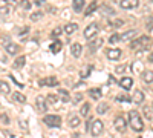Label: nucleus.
I'll list each match as a JSON object with an SVG mask.
<instances>
[{"label": "nucleus", "mask_w": 153, "mask_h": 138, "mask_svg": "<svg viewBox=\"0 0 153 138\" xmlns=\"http://www.w3.org/2000/svg\"><path fill=\"white\" fill-rule=\"evenodd\" d=\"M129 124L135 132H143L144 131V121H143V118H141L138 110H130L129 112Z\"/></svg>", "instance_id": "f257e3e1"}, {"label": "nucleus", "mask_w": 153, "mask_h": 138, "mask_svg": "<svg viewBox=\"0 0 153 138\" xmlns=\"http://www.w3.org/2000/svg\"><path fill=\"white\" fill-rule=\"evenodd\" d=\"M149 45H150V37L149 35H139L130 43V48L133 51H139V49H147Z\"/></svg>", "instance_id": "f03ea898"}, {"label": "nucleus", "mask_w": 153, "mask_h": 138, "mask_svg": "<svg viewBox=\"0 0 153 138\" xmlns=\"http://www.w3.org/2000/svg\"><path fill=\"white\" fill-rule=\"evenodd\" d=\"M98 31H100L98 23H89L86 26V29H84V32H83V37L86 40H92L94 37L98 35Z\"/></svg>", "instance_id": "7ed1b4c3"}, {"label": "nucleus", "mask_w": 153, "mask_h": 138, "mask_svg": "<svg viewBox=\"0 0 153 138\" xmlns=\"http://www.w3.org/2000/svg\"><path fill=\"white\" fill-rule=\"evenodd\" d=\"M43 121H45L46 126H49V128H58V126H61V117H58V115H46L43 118Z\"/></svg>", "instance_id": "20e7f679"}, {"label": "nucleus", "mask_w": 153, "mask_h": 138, "mask_svg": "<svg viewBox=\"0 0 153 138\" xmlns=\"http://www.w3.org/2000/svg\"><path fill=\"white\" fill-rule=\"evenodd\" d=\"M127 123H129V121H126L124 117L118 115L117 118H115V121H113V126H115V129H117L120 134H124L126 129H127Z\"/></svg>", "instance_id": "39448f33"}, {"label": "nucleus", "mask_w": 153, "mask_h": 138, "mask_svg": "<svg viewBox=\"0 0 153 138\" xmlns=\"http://www.w3.org/2000/svg\"><path fill=\"white\" fill-rule=\"evenodd\" d=\"M103 131H104V123L101 120H94L92 121V128H91V134L94 137H98V135L103 134Z\"/></svg>", "instance_id": "423d86ee"}, {"label": "nucleus", "mask_w": 153, "mask_h": 138, "mask_svg": "<svg viewBox=\"0 0 153 138\" xmlns=\"http://www.w3.org/2000/svg\"><path fill=\"white\" fill-rule=\"evenodd\" d=\"M35 107H37V110L38 112H46V109H48V101H46V98L43 97V95H37V98H35Z\"/></svg>", "instance_id": "0eeeda50"}, {"label": "nucleus", "mask_w": 153, "mask_h": 138, "mask_svg": "<svg viewBox=\"0 0 153 138\" xmlns=\"http://www.w3.org/2000/svg\"><path fill=\"white\" fill-rule=\"evenodd\" d=\"M58 84V80L55 77H46V78H42L38 81V86H49V87H55Z\"/></svg>", "instance_id": "6e6552de"}, {"label": "nucleus", "mask_w": 153, "mask_h": 138, "mask_svg": "<svg viewBox=\"0 0 153 138\" xmlns=\"http://www.w3.org/2000/svg\"><path fill=\"white\" fill-rule=\"evenodd\" d=\"M139 5V0H121L120 6L123 9H135Z\"/></svg>", "instance_id": "1a4fd4ad"}, {"label": "nucleus", "mask_w": 153, "mask_h": 138, "mask_svg": "<svg viewBox=\"0 0 153 138\" xmlns=\"http://www.w3.org/2000/svg\"><path fill=\"white\" fill-rule=\"evenodd\" d=\"M141 80L146 83V84H150V83H153V71H143L141 72Z\"/></svg>", "instance_id": "9d476101"}, {"label": "nucleus", "mask_w": 153, "mask_h": 138, "mask_svg": "<svg viewBox=\"0 0 153 138\" xmlns=\"http://www.w3.org/2000/svg\"><path fill=\"white\" fill-rule=\"evenodd\" d=\"M120 57H121V49H118V48H112V49L107 51V58L109 60H118Z\"/></svg>", "instance_id": "9b49d317"}, {"label": "nucleus", "mask_w": 153, "mask_h": 138, "mask_svg": "<svg viewBox=\"0 0 153 138\" xmlns=\"http://www.w3.org/2000/svg\"><path fill=\"white\" fill-rule=\"evenodd\" d=\"M132 84H133V80H132L130 77H123V78L120 80V86L123 87V89H126V91L132 89Z\"/></svg>", "instance_id": "f8f14e48"}, {"label": "nucleus", "mask_w": 153, "mask_h": 138, "mask_svg": "<svg viewBox=\"0 0 153 138\" xmlns=\"http://www.w3.org/2000/svg\"><path fill=\"white\" fill-rule=\"evenodd\" d=\"M5 51L9 54V55H16L19 51H20V48H19V45H16V43H9V45H6L5 46Z\"/></svg>", "instance_id": "ddd939ff"}, {"label": "nucleus", "mask_w": 153, "mask_h": 138, "mask_svg": "<svg viewBox=\"0 0 153 138\" xmlns=\"http://www.w3.org/2000/svg\"><path fill=\"white\" fill-rule=\"evenodd\" d=\"M71 52H72V55H74L75 58H78V57L81 55V52H83V46H81L80 43H74V45L71 46Z\"/></svg>", "instance_id": "4468645a"}, {"label": "nucleus", "mask_w": 153, "mask_h": 138, "mask_svg": "<svg viewBox=\"0 0 153 138\" xmlns=\"http://www.w3.org/2000/svg\"><path fill=\"white\" fill-rule=\"evenodd\" d=\"M135 35H138V32L135 31V29H130V31H127V32H124V34H121V42H129V40H132Z\"/></svg>", "instance_id": "2eb2a0df"}, {"label": "nucleus", "mask_w": 153, "mask_h": 138, "mask_svg": "<svg viewBox=\"0 0 153 138\" xmlns=\"http://www.w3.org/2000/svg\"><path fill=\"white\" fill-rule=\"evenodd\" d=\"M132 101H135L136 104H141L144 101V94L143 91H135V94L132 95Z\"/></svg>", "instance_id": "dca6fc26"}, {"label": "nucleus", "mask_w": 153, "mask_h": 138, "mask_svg": "<svg viewBox=\"0 0 153 138\" xmlns=\"http://www.w3.org/2000/svg\"><path fill=\"white\" fill-rule=\"evenodd\" d=\"M63 29H65V32H66L68 35H72L76 29H78V25H76V23H68Z\"/></svg>", "instance_id": "f3484780"}, {"label": "nucleus", "mask_w": 153, "mask_h": 138, "mask_svg": "<svg viewBox=\"0 0 153 138\" xmlns=\"http://www.w3.org/2000/svg\"><path fill=\"white\" fill-rule=\"evenodd\" d=\"M83 6H84V0H74V2H72L74 12H81L83 11Z\"/></svg>", "instance_id": "a211bd4d"}, {"label": "nucleus", "mask_w": 153, "mask_h": 138, "mask_svg": "<svg viewBox=\"0 0 153 138\" xmlns=\"http://www.w3.org/2000/svg\"><path fill=\"white\" fill-rule=\"evenodd\" d=\"M25 63H26V57L22 55V57H19V58H16V60H14L12 66H14L16 69H20V68H23V66H25Z\"/></svg>", "instance_id": "6ab92c4d"}, {"label": "nucleus", "mask_w": 153, "mask_h": 138, "mask_svg": "<svg viewBox=\"0 0 153 138\" xmlns=\"http://www.w3.org/2000/svg\"><path fill=\"white\" fill-rule=\"evenodd\" d=\"M61 48H63V45H61V42H60V40H55L52 45L49 46L51 52H54V54H58V52L61 51Z\"/></svg>", "instance_id": "aec40b11"}, {"label": "nucleus", "mask_w": 153, "mask_h": 138, "mask_svg": "<svg viewBox=\"0 0 153 138\" xmlns=\"http://www.w3.org/2000/svg\"><path fill=\"white\" fill-rule=\"evenodd\" d=\"M101 45H103V39H94L91 40V43H89V48H91V51H95L97 48H101Z\"/></svg>", "instance_id": "412c9836"}, {"label": "nucleus", "mask_w": 153, "mask_h": 138, "mask_svg": "<svg viewBox=\"0 0 153 138\" xmlns=\"http://www.w3.org/2000/svg\"><path fill=\"white\" fill-rule=\"evenodd\" d=\"M89 97L94 98V100H100L101 98V89H98V87H92V89H89Z\"/></svg>", "instance_id": "4be33fe9"}, {"label": "nucleus", "mask_w": 153, "mask_h": 138, "mask_svg": "<svg viewBox=\"0 0 153 138\" xmlns=\"http://www.w3.org/2000/svg\"><path fill=\"white\" fill-rule=\"evenodd\" d=\"M98 9V3H97V0H94V2H91V5H89L87 8H86V11H84V14L86 16H91L94 11H97Z\"/></svg>", "instance_id": "5701e85b"}, {"label": "nucleus", "mask_w": 153, "mask_h": 138, "mask_svg": "<svg viewBox=\"0 0 153 138\" xmlns=\"http://www.w3.org/2000/svg\"><path fill=\"white\" fill-rule=\"evenodd\" d=\"M58 97L61 98V101H65V103L71 101V97H69V92H68L66 89H58Z\"/></svg>", "instance_id": "b1692460"}, {"label": "nucleus", "mask_w": 153, "mask_h": 138, "mask_svg": "<svg viewBox=\"0 0 153 138\" xmlns=\"http://www.w3.org/2000/svg\"><path fill=\"white\" fill-rule=\"evenodd\" d=\"M107 109H109V104L107 103H100L97 106V114L98 115H104L106 112H107Z\"/></svg>", "instance_id": "393cba45"}, {"label": "nucleus", "mask_w": 153, "mask_h": 138, "mask_svg": "<svg viewBox=\"0 0 153 138\" xmlns=\"http://www.w3.org/2000/svg\"><path fill=\"white\" fill-rule=\"evenodd\" d=\"M12 98L16 100V101H19V103H26V97H25L22 92H12Z\"/></svg>", "instance_id": "a878e982"}, {"label": "nucleus", "mask_w": 153, "mask_h": 138, "mask_svg": "<svg viewBox=\"0 0 153 138\" xmlns=\"http://www.w3.org/2000/svg\"><path fill=\"white\" fill-rule=\"evenodd\" d=\"M98 8H100V11L103 12L104 16H113V14H115V11H113L112 8H109L107 5H101V6H98Z\"/></svg>", "instance_id": "bb28decb"}, {"label": "nucleus", "mask_w": 153, "mask_h": 138, "mask_svg": "<svg viewBox=\"0 0 153 138\" xmlns=\"http://www.w3.org/2000/svg\"><path fill=\"white\" fill-rule=\"evenodd\" d=\"M9 91H11V87H9V84L6 83V81H3V80H0V94H9Z\"/></svg>", "instance_id": "cd10ccee"}, {"label": "nucleus", "mask_w": 153, "mask_h": 138, "mask_svg": "<svg viewBox=\"0 0 153 138\" xmlns=\"http://www.w3.org/2000/svg\"><path fill=\"white\" fill-rule=\"evenodd\" d=\"M69 126L71 128H78L80 126V118L76 115H71L69 117Z\"/></svg>", "instance_id": "c85d7f7f"}, {"label": "nucleus", "mask_w": 153, "mask_h": 138, "mask_svg": "<svg viewBox=\"0 0 153 138\" xmlns=\"http://www.w3.org/2000/svg\"><path fill=\"white\" fill-rule=\"evenodd\" d=\"M58 98H60V97H57V95H54V94H49V95L46 97V101H48V104H57V103H58Z\"/></svg>", "instance_id": "c756f323"}, {"label": "nucleus", "mask_w": 153, "mask_h": 138, "mask_svg": "<svg viewBox=\"0 0 153 138\" xmlns=\"http://www.w3.org/2000/svg\"><path fill=\"white\" fill-rule=\"evenodd\" d=\"M89 110H91V104H89V103H83V106H81V109H80V114H81L83 117H86V115L89 114Z\"/></svg>", "instance_id": "7c9ffc66"}, {"label": "nucleus", "mask_w": 153, "mask_h": 138, "mask_svg": "<svg viewBox=\"0 0 153 138\" xmlns=\"http://www.w3.org/2000/svg\"><path fill=\"white\" fill-rule=\"evenodd\" d=\"M61 31H65V29H61L60 26L58 28H55L52 32H51V39H54V40H57L58 37H60V34H61Z\"/></svg>", "instance_id": "2f4dec72"}, {"label": "nucleus", "mask_w": 153, "mask_h": 138, "mask_svg": "<svg viewBox=\"0 0 153 138\" xmlns=\"http://www.w3.org/2000/svg\"><path fill=\"white\" fill-rule=\"evenodd\" d=\"M117 101H124V103H129V101H132V97L126 95V94H124V95L121 94V95H118V97H117Z\"/></svg>", "instance_id": "473e14b6"}, {"label": "nucleus", "mask_w": 153, "mask_h": 138, "mask_svg": "<svg viewBox=\"0 0 153 138\" xmlns=\"http://www.w3.org/2000/svg\"><path fill=\"white\" fill-rule=\"evenodd\" d=\"M123 25H124V20L118 19V20H115L113 23H109V28H121Z\"/></svg>", "instance_id": "72a5a7b5"}, {"label": "nucleus", "mask_w": 153, "mask_h": 138, "mask_svg": "<svg viewBox=\"0 0 153 138\" xmlns=\"http://www.w3.org/2000/svg\"><path fill=\"white\" fill-rule=\"evenodd\" d=\"M42 17H43V12H42V11H37V12H32V14H31V20H32V22L40 20Z\"/></svg>", "instance_id": "f704fd0d"}, {"label": "nucleus", "mask_w": 153, "mask_h": 138, "mask_svg": "<svg viewBox=\"0 0 153 138\" xmlns=\"http://www.w3.org/2000/svg\"><path fill=\"white\" fill-rule=\"evenodd\" d=\"M118 42H121V34H113L110 39H109V43H112V45L118 43Z\"/></svg>", "instance_id": "c9c22d12"}, {"label": "nucleus", "mask_w": 153, "mask_h": 138, "mask_svg": "<svg viewBox=\"0 0 153 138\" xmlns=\"http://www.w3.org/2000/svg\"><path fill=\"white\" fill-rule=\"evenodd\" d=\"M0 121H2L3 124H9L11 121H9V117L5 114V112H2V114H0Z\"/></svg>", "instance_id": "e433bc0d"}, {"label": "nucleus", "mask_w": 153, "mask_h": 138, "mask_svg": "<svg viewBox=\"0 0 153 138\" xmlns=\"http://www.w3.org/2000/svg\"><path fill=\"white\" fill-rule=\"evenodd\" d=\"M11 6H3V8H0V16H8L9 12H11Z\"/></svg>", "instance_id": "4c0bfd02"}, {"label": "nucleus", "mask_w": 153, "mask_h": 138, "mask_svg": "<svg viewBox=\"0 0 153 138\" xmlns=\"http://www.w3.org/2000/svg\"><path fill=\"white\" fill-rule=\"evenodd\" d=\"M20 8L28 11V9H31V3L28 2V0H22V2H20Z\"/></svg>", "instance_id": "58836bf2"}, {"label": "nucleus", "mask_w": 153, "mask_h": 138, "mask_svg": "<svg viewBox=\"0 0 153 138\" xmlns=\"http://www.w3.org/2000/svg\"><path fill=\"white\" fill-rule=\"evenodd\" d=\"M81 100H83V94H75L74 98H72V101H74V104H76V103H80Z\"/></svg>", "instance_id": "ea45409f"}, {"label": "nucleus", "mask_w": 153, "mask_h": 138, "mask_svg": "<svg viewBox=\"0 0 153 138\" xmlns=\"http://www.w3.org/2000/svg\"><path fill=\"white\" fill-rule=\"evenodd\" d=\"M0 43H2V45H3V48H5L6 45H9V43H11V39H9L8 35H5V37H2V40H0Z\"/></svg>", "instance_id": "a19ab883"}, {"label": "nucleus", "mask_w": 153, "mask_h": 138, "mask_svg": "<svg viewBox=\"0 0 153 138\" xmlns=\"http://www.w3.org/2000/svg\"><path fill=\"white\" fill-rule=\"evenodd\" d=\"M91 69H92V66H89L86 71H81V74H80V75H81V78H84V77H89V74H91L89 71H91Z\"/></svg>", "instance_id": "79ce46f5"}, {"label": "nucleus", "mask_w": 153, "mask_h": 138, "mask_svg": "<svg viewBox=\"0 0 153 138\" xmlns=\"http://www.w3.org/2000/svg\"><path fill=\"white\" fill-rule=\"evenodd\" d=\"M152 110H153V109H150V107H144V115H146L147 118H152Z\"/></svg>", "instance_id": "37998d69"}, {"label": "nucleus", "mask_w": 153, "mask_h": 138, "mask_svg": "<svg viewBox=\"0 0 153 138\" xmlns=\"http://www.w3.org/2000/svg\"><path fill=\"white\" fill-rule=\"evenodd\" d=\"M19 124H20V128H22V129L28 131V123L25 121V120H20V121H19Z\"/></svg>", "instance_id": "c03bdc74"}, {"label": "nucleus", "mask_w": 153, "mask_h": 138, "mask_svg": "<svg viewBox=\"0 0 153 138\" xmlns=\"http://www.w3.org/2000/svg\"><path fill=\"white\" fill-rule=\"evenodd\" d=\"M28 32H29V28L26 26V28H25V29H22V31L19 32V35H20V37H25V35H26Z\"/></svg>", "instance_id": "a18cd8bd"}, {"label": "nucleus", "mask_w": 153, "mask_h": 138, "mask_svg": "<svg viewBox=\"0 0 153 138\" xmlns=\"http://www.w3.org/2000/svg\"><path fill=\"white\" fill-rule=\"evenodd\" d=\"M5 3H6L8 6H11V5H12V6H14V5L17 3V0H5Z\"/></svg>", "instance_id": "49530a36"}, {"label": "nucleus", "mask_w": 153, "mask_h": 138, "mask_svg": "<svg viewBox=\"0 0 153 138\" xmlns=\"http://www.w3.org/2000/svg\"><path fill=\"white\" fill-rule=\"evenodd\" d=\"M147 61H150V63H153V52H150V54H149V57H147Z\"/></svg>", "instance_id": "de8ad7c7"}, {"label": "nucleus", "mask_w": 153, "mask_h": 138, "mask_svg": "<svg viewBox=\"0 0 153 138\" xmlns=\"http://www.w3.org/2000/svg\"><path fill=\"white\" fill-rule=\"evenodd\" d=\"M124 69H126L124 65H123V66H118V68H117V72H124Z\"/></svg>", "instance_id": "09e8293b"}, {"label": "nucleus", "mask_w": 153, "mask_h": 138, "mask_svg": "<svg viewBox=\"0 0 153 138\" xmlns=\"http://www.w3.org/2000/svg\"><path fill=\"white\" fill-rule=\"evenodd\" d=\"M45 3V0H35V5L37 6H40V5H43Z\"/></svg>", "instance_id": "8fccbe9b"}, {"label": "nucleus", "mask_w": 153, "mask_h": 138, "mask_svg": "<svg viewBox=\"0 0 153 138\" xmlns=\"http://www.w3.org/2000/svg\"><path fill=\"white\" fill-rule=\"evenodd\" d=\"M109 84H115V78L112 77V75H110V77H109Z\"/></svg>", "instance_id": "3c124183"}, {"label": "nucleus", "mask_w": 153, "mask_h": 138, "mask_svg": "<svg viewBox=\"0 0 153 138\" xmlns=\"http://www.w3.org/2000/svg\"><path fill=\"white\" fill-rule=\"evenodd\" d=\"M72 138H81V135H80V134H76V132H75V134H72Z\"/></svg>", "instance_id": "603ef678"}, {"label": "nucleus", "mask_w": 153, "mask_h": 138, "mask_svg": "<svg viewBox=\"0 0 153 138\" xmlns=\"http://www.w3.org/2000/svg\"><path fill=\"white\" fill-rule=\"evenodd\" d=\"M5 134H6V135H8V137H9V138H14V134H11V132H8V131H6V132H5Z\"/></svg>", "instance_id": "864d4df0"}, {"label": "nucleus", "mask_w": 153, "mask_h": 138, "mask_svg": "<svg viewBox=\"0 0 153 138\" xmlns=\"http://www.w3.org/2000/svg\"><path fill=\"white\" fill-rule=\"evenodd\" d=\"M149 2H153V0H149Z\"/></svg>", "instance_id": "5fc2aeb1"}, {"label": "nucleus", "mask_w": 153, "mask_h": 138, "mask_svg": "<svg viewBox=\"0 0 153 138\" xmlns=\"http://www.w3.org/2000/svg\"><path fill=\"white\" fill-rule=\"evenodd\" d=\"M152 109H153V104H152Z\"/></svg>", "instance_id": "6e6d98bb"}]
</instances>
